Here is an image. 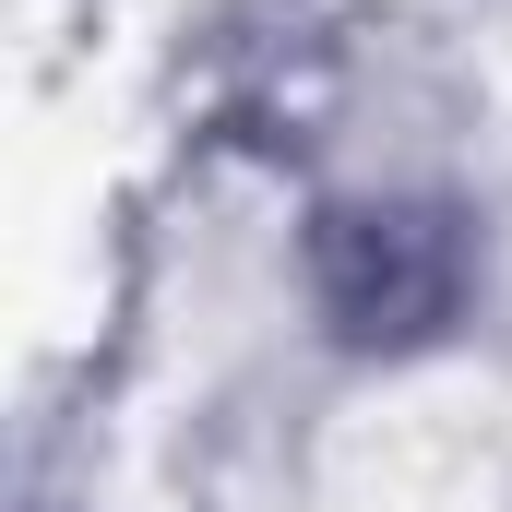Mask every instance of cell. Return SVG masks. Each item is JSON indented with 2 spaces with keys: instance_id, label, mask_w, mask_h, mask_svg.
Listing matches in <instances>:
<instances>
[{
  "instance_id": "1",
  "label": "cell",
  "mask_w": 512,
  "mask_h": 512,
  "mask_svg": "<svg viewBox=\"0 0 512 512\" xmlns=\"http://www.w3.org/2000/svg\"><path fill=\"white\" fill-rule=\"evenodd\" d=\"M298 286L310 322L358 358H417L441 346L477 286H489V227L453 191H334L298 227Z\"/></svg>"
}]
</instances>
